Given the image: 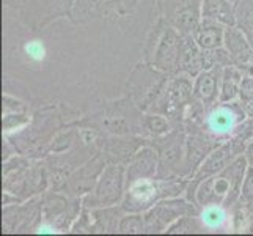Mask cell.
Here are the masks:
<instances>
[{"mask_svg": "<svg viewBox=\"0 0 253 236\" xmlns=\"http://www.w3.org/2000/svg\"><path fill=\"white\" fill-rule=\"evenodd\" d=\"M118 233L123 235H142L145 230V217L143 213H125L120 219Z\"/></svg>", "mask_w": 253, "mask_h": 236, "instance_id": "cell-25", "label": "cell"}, {"mask_svg": "<svg viewBox=\"0 0 253 236\" xmlns=\"http://www.w3.org/2000/svg\"><path fill=\"white\" fill-rule=\"evenodd\" d=\"M233 137L244 142V143H247V146H249V143L253 141V118L247 117L246 120H244L242 123L238 126V129L234 131Z\"/></svg>", "mask_w": 253, "mask_h": 236, "instance_id": "cell-28", "label": "cell"}, {"mask_svg": "<svg viewBox=\"0 0 253 236\" xmlns=\"http://www.w3.org/2000/svg\"><path fill=\"white\" fill-rule=\"evenodd\" d=\"M129 0H74L69 17L76 24H85L101 17H115L127 13Z\"/></svg>", "mask_w": 253, "mask_h": 236, "instance_id": "cell-9", "label": "cell"}, {"mask_svg": "<svg viewBox=\"0 0 253 236\" xmlns=\"http://www.w3.org/2000/svg\"><path fill=\"white\" fill-rule=\"evenodd\" d=\"M159 170V154L156 148L145 143L126 164V186L140 178H156Z\"/></svg>", "mask_w": 253, "mask_h": 236, "instance_id": "cell-14", "label": "cell"}, {"mask_svg": "<svg viewBox=\"0 0 253 236\" xmlns=\"http://www.w3.org/2000/svg\"><path fill=\"white\" fill-rule=\"evenodd\" d=\"M24 50H25V55H27L30 60H33V62H41V60L46 57L44 45L38 40L29 41L27 45L24 46Z\"/></svg>", "mask_w": 253, "mask_h": 236, "instance_id": "cell-30", "label": "cell"}, {"mask_svg": "<svg viewBox=\"0 0 253 236\" xmlns=\"http://www.w3.org/2000/svg\"><path fill=\"white\" fill-rule=\"evenodd\" d=\"M247 118L239 99L231 102H215L205 113L202 131L217 141L225 142L233 137L234 131Z\"/></svg>", "mask_w": 253, "mask_h": 236, "instance_id": "cell-7", "label": "cell"}, {"mask_svg": "<svg viewBox=\"0 0 253 236\" xmlns=\"http://www.w3.org/2000/svg\"><path fill=\"white\" fill-rule=\"evenodd\" d=\"M203 69H205L203 49L198 46L194 35H184V41H182V47L179 52L176 73L187 74L195 79Z\"/></svg>", "mask_w": 253, "mask_h": 236, "instance_id": "cell-17", "label": "cell"}, {"mask_svg": "<svg viewBox=\"0 0 253 236\" xmlns=\"http://www.w3.org/2000/svg\"><path fill=\"white\" fill-rule=\"evenodd\" d=\"M200 206L187 198L170 197L159 200L154 206L143 213L146 233H165L169 227L184 216H198Z\"/></svg>", "mask_w": 253, "mask_h": 236, "instance_id": "cell-8", "label": "cell"}, {"mask_svg": "<svg viewBox=\"0 0 253 236\" xmlns=\"http://www.w3.org/2000/svg\"><path fill=\"white\" fill-rule=\"evenodd\" d=\"M200 219H202L206 233H226L233 232L231 209L220 203H211L200 208Z\"/></svg>", "mask_w": 253, "mask_h": 236, "instance_id": "cell-18", "label": "cell"}, {"mask_svg": "<svg viewBox=\"0 0 253 236\" xmlns=\"http://www.w3.org/2000/svg\"><path fill=\"white\" fill-rule=\"evenodd\" d=\"M140 117L142 110L135 106L132 99L125 96L121 99L102 102L98 112L82 118L74 125L90 126L113 136H138Z\"/></svg>", "mask_w": 253, "mask_h": 236, "instance_id": "cell-3", "label": "cell"}, {"mask_svg": "<svg viewBox=\"0 0 253 236\" xmlns=\"http://www.w3.org/2000/svg\"><path fill=\"white\" fill-rule=\"evenodd\" d=\"M202 19H212L225 27L236 25V3L233 0H203Z\"/></svg>", "mask_w": 253, "mask_h": 236, "instance_id": "cell-19", "label": "cell"}, {"mask_svg": "<svg viewBox=\"0 0 253 236\" xmlns=\"http://www.w3.org/2000/svg\"><path fill=\"white\" fill-rule=\"evenodd\" d=\"M186 137L182 126H174L169 134L156 139H145L159 154L158 178L186 177Z\"/></svg>", "mask_w": 253, "mask_h": 236, "instance_id": "cell-5", "label": "cell"}, {"mask_svg": "<svg viewBox=\"0 0 253 236\" xmlns=\"http://www.w3.org/2000/svg\"><path fill=\"white\" fill-rule=\"evenodd\" d=\"M249 159L246 154L236 157L228 167L222 172L202 180L197 186V203L202 208L205 205L220 203L230 208L239 202L242 183L249 169Z\"/></svg>", "mask_w": 253, "mask_h": 236, "instance_id": "cell-1", "label": "cell"}, {"mask_svg": "<svg viewBox=\"0 0 253 236\" xmlns=\"http://www.w3.org/2000/svg\"><path fill=\"white\" fill-rule=\"evenodd\" d=\"M246 76L244 69L238 65H228L223 68L222 73V82H220V102H231L239 99L241 93V84L242 79Z\"/></svg>", "mask_w": 253, "mask_h": 236, "instance_id": "cell-21", "label": "cell"}, {"mask_svg": "<svg viewBox=\"0 0 253 236\" xmlns=\"http://www.w3.org/2000/svg\"><path fill=\"white\" fill-rule=\"evenodd\" d=\"M194 99V77L174 73L169 81V118L174 126H182V113L187 104ZM184 128V126H182Z\"/></svg>", "mask_w": 253, "mask_h": 236, "instance_id": "cell-12", "label": "cell"}, {"mask_svg": "<svg viewBox=\"0 0 253 236\" xmlns=\"http://www.w3.org/2000/svg\"><path fill=\"white\" fill-rule=\"evenodd\" d=\"M106 165H107L106 156H104L101 151L94 153L88 161L82 164L79 169H76L71 175H69L63 192H66L69 197L86 195L96 186V181H98L99 175L102 173Z\"/></svg>", "mask_w": 253, "mask_h": 236, "instance_id": "cell-10", "label": "cell"}, {"mask_svg": "<svg viewBox=\"0 0 253 236\" xmlns=\"http://www.w3.org/2000/svg\"><path fill=\"white\" fill-rule=\"evenodd\" d=\"M170 76L171 74L161 71L143 60L129 73L125 84V93L142 112H150L164 93Z\"/></svg>", "mask_w": 253, "mask_h": 236, "instance_id": "cell-4", "label": "cell"}, {"mask_svg": "<svg viewBox=\"0 0 253 236\" xmlns=\"http://www.w3.org/2000/svg\"><path fill=\"white\" fill-rule=\"evenodd\" d=\"M32 123V117L29 112H16V113H6L3 115L2 126H3V136L17 133Z\"/></svg>", "mask_w": 253, "mask_h": 236, "instance_id": "cell-26", "label": "cell"}, {"mask_svg": "<svg viewBox=\"0 0 253 236\" xmlns=\"http://www.w3.org/2000/svg\"><path fill=\"white\" fill-rule=\"evenodd\" d=\"M236 25L246 33L253 46V0H238L236 2Z\"/></svg>", "mask_w": 253, "mask_h": 236, "instance_id": "cell-23", "label": "cell"}, {"mask_svg": "<svg viewBox=\"0 0 253 236\" xmlns=\"http://www.w3.org/2000/svg\"><path fill=\"white\" fill-rule=\"evenodd\" d=\"M190 178H140L126 186L123 202L120 203L125 213H145L162 198L179 197L186 192Z\"/></svg>", "mask_w": 253, "mask_h": 236, "instance_id": "cell-2", "label": "cell"}, {"mask_svg": "<svg viewBox=\"0 0 253 236\" xmlns=\"http://www.w3.org/2000/svg\"><path fill=\"white\" fill-rule=\"evenodd\" d=\"M16 112H29L27 104L5 93L3 94V104H2V115H6V113H16Z\"/></svg>", "mask_w": 253, "mask_h": 236, "instance_id": "cell-29", "label": "cell"}, {"mask_svg": "<svg viewBox=\"0 0 253 236\" xmlns=\"http://www.w3.org/2000/svg\"><path fill=\"white\" fill-rule=\"evenodd\" d=\"M126 192V164L107 162L91 192L82 197L88 209L117 206L123 202Z\"/></svg>", "mask_w": 253, "mask_h": 236, "instance_id": "cell-6", "label": "cell"}, {"mask_svg": "<svg viewBox=\"0 0 253 236\" xmlns=\"http://www.w3.org/2000/svg\"><path fill=\"white\" fill-rule=\"evenodd\" d=\"M222 73L223 66H214L209 69H203L194 79V96L200 102H203L206 110L212 107L215 102H219Z\"/></svg>", "mask_w": 253, "mask_h": 236, "instance_id": "cell-15", "label": "cell"}, {"mask_svg": "<svg viewBox=\"0 0 253 236\" xmlns=\"http://www.w3.org/2000/svg\"><path fill=\"white\" fill-rule=\"evenodd\" d=\"M246 150H247V143H244L234 137L228 139V141L222 142L215 150L209 153V156L203 161V164L200 165L192 178L197 181H202L208 177H211V175L222 172L223 169L228 167L236 157H239L241 154H246Z\"/></svg>", "mask_w": 253, "mask_h": 236, "instance_id": "cell-11", "label": "cell"}, {"mask_svg": "<svg viewBox=\"0 0 253 236\" xmlns=\"http://www.w3.org/2000/svg\"><path fill=\"white\" fill-rule=\"evenodd\" d=\"M225 25L212 21V19H202L198 29L194 35L195 41L203 50H211L217 47H223L225 40Z\"/></svg>", "mask_w": 253, "mask_h": 236, "instance_id": "cell-20", "label": "cell"}, {"mask_svg": "<svg viewBox=\"0 0 253 236\" xmlns=\"http://www.w3.org/2000/svg\"><path fill=\"white\" fill-rule=\"evenodd\" d=\"M173 128L174 125L169 117L154 112H142L138 136H142L143 139H156L169 134Z\"/></svg>", "mask_w": 253, "mask_h": 236, "instance_id": "cell-22", "label": "cell"}, {"mask_svg": "<svg viewBox=\"0 0 253 236\" xmlns=\"http://www.w3.org/2000/svg\"><path fill=\"white\" fill-rule=\"evenodd\" d=\"M222 142L206 133H189L186 137V177L192 178L200 165Z\"/></svg>", "mask_w": 253, "mask_h": 236, "instance_id": "cell-13", "label": "cell"}, {"mask_svg": "<svg viewBox=\"0 0 253 236\" xmlns=\"http://www.w3.org/2000/svg\"><path fill=\"white\" fill-rule=\"evenodd\" d=\"M223 46L230 52L233 62L238 66L253 63V46L238 25H231V27L225 29Z\"/></svg>", "mask_w": 253, "mask_h": 236, "instance_id": "cell-16", "label": "cell"}, {"mask_svg": "<svg viewBox=\"0 0 253 236\" xmlns=\"http://www.w3.org/2000/svg\"><path fill=\"white\" fill-rule=\"evenodd\" d=\"M165 233L169 235H190V233H206V229L200 216H184L174 221Z\"/></svg>", "mask_w": 253, "mask_h": 236, "instance_id": "cell-24", "label": "cell"}, {"mask_svg": "<svg viewBox=\"0 0 253 236\" xmlns=\"http://www.w3.org/2000/svg\"><path fill=\"white\" fill-rule=\"evenodd\" d=\"M239 202H242L247 206L253 205V165H249V169H247L246 178H244V183H242Z\"/></svg>", "mask_w": 253, "mask_h": 236, "instance_id": "cell-27", "label": "cell"}]
</instances>
